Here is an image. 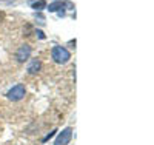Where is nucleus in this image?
<instances>
[{"mask_svg":"<svg viewBox=\"0 0 154 145\" xmlns=\"http://www.w3.org/2000/svg\"><path fill=\"white\" fill-rule=\"evenodd\" d=\"M45 6H46V2H45V0H38V2L32 3V8H34V9H37V11H40V9H43Z\"/></svg>","mask_w":154,"mask_h":145,"instance_id":"obj_7","label":"nucleus"},{"mask_svg":"<svg viewBox=\"0 0 154 145\" xmlns=\"http://www.w3.org/2000/svg\"><path fill=\"white\" fill-rule=\"evenodd\" d=\"M71 137H72V128L68 127L65 130H62V133H59L54 145H68L69 140H71Z\"/></svg>","mask_w":154,"mask_h":145,"instance_id":"obj_3","label":"nucleus"},{"mask_svg":"<svg viewBox=\"0 0 154 145\" xmlns=\"http://www.w3.org/2000/svg\"><path fill=\"white\" fill-rule=\"evenodd\" d=\"M40 68H42V62L38 60V59H34V60H31V63L28 65V73H29V74H37L38 71H40Z\"/></svg>","mask_w":154,"mask_h":145,"instance_id":"obj_5","label":"nucleus"},{"mask_svg":"<svg viewBox=\"0 0 154 145\" xmlns=\"http://www.w3.org/2000/svg\"><path fill=\"white\" fill-rule=\"evenodd\" d=\"M35 34H37V36H38V39H45V34H43V33H42V31H37V33H35Z\"/></svg>","mask_w":154,"mask_h":145,"instance_id":"obj_9","label":"nucleus"},{"mask_svg":"<svg viewBox=\"0 0 154 145\" xmlns=\"http://www.w3.org/2000/svg\"><path fill=\"white\" fill-rule=\"evenodd\" d=\"M65 6H66V3H63V2H54V3H51V5H49V11H51V12H54V11L63 9Z\"/></svg>","mask_w":154,"mask_h":145,"instance_id":"obj_6","label":"nucleus"},{"mask_svg":"<svg viewBox=\"0 0 154 145\" xmlns=\"http://www.w3.org/2000/svg\"><path fill=\"white\" fill-rule=\"evenodd\" d=\"M69 51L63 46H54L53 48V59L57 63H66L69 60Z\"/></svg>","mask_w":154,"mask_h":145,"instance_id":"obj_1","label":"nucleus"},{"mask_svg":"<svg viewBox=\"0 0 154 145\" xmlns=\"http://www.w3.org/2000/svg\"><path fill=\"white\" fill-rule=\"evenodd\" d=\"M29 56H31V46H29V45H22V46L17 49V54H16V57H17L19 62L28 60Z\"/></svg>","mask_w":154,"mask_h":145,"instance_id":"obj_4","label":"nucleus"},{"mask_svg":"<svg viewBox=\"0 0 154 145\" xmlns=\"http://www.w3.org/2000/svg\"><path fill=\"white\" fill-rule=\"evenodd\" d=\"M54 133H56V130H54V131H51V133H49V134H48V136H46V137L43 139V142H46L48 139H51V137H53V136H54Z\"/></svg>","mask_w":154,"mask_h":145,"instance_id":"obj_8","label":"nucleus"},{"mask_svg":"<svg viewBox=\"0 0 154 145\" xmlns=\"http://www.w3.org/2000/svg\"><path fill=\"white\" fill-rule=\"evenodd\" d=\"M3 19H5V12L0 9V22H3Z\"/></svg>","mask_w":154,"mask_h":145,"instance_id":"obj_10","label":"nucleus"},{"mask_svg":"<svg viewBox=\"0 0 154 145\" xmlns=\"http://www.w3.org/2000/svg\"><path fill=\"white\" fill-rule=\"evenodd\" d=\"M25 93H26V90H25V87L22 85V84H19V85H16V87H12L8 93H6V97L9 99V100H22L23 97H25Z\"/></svg>","mask_w":154,"mask_h":145,"instance_id":"obj_2","label":"nucleus"}]
</instances>
